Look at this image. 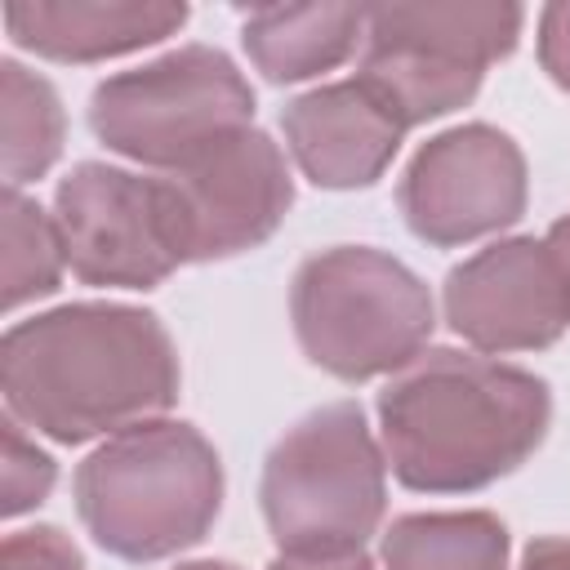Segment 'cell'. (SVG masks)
Returning a JSON list of instances; mask_svg holds the SVG:
<instances>
[{"instance_id":"6da1fadb","label":"cell","mask_w":570,"mask_h":570,"mask_svg":"<svg viewBox=\"0 0 570 570\" xmlns=\"http://www.w3.org/2000/svg\"><path fill=\"white\" fill-rule=\"evenodd\" d=\"M178 352L156 312L67 303L18 321L0 343L4 410L62 445L116 436L178 401Z\"/></svg>"},{"instance_id":"7a4b0ae2","label":"cell","mask_w":570,"mask_h":570,"mask_svg":"<svg viewBox=\"0 0 570 570\" xmlns=\"http://www.w3.org/2000/svg\"><path fill=\"white\" fill-rule=\"evenodd\" d=\"M539 374L459 347H428L379 392L392 476L419 494H468L517 472L548 436Z\"/></svg>"},{"instance_id":"3957f363","label":"cell","mask_w":570,"mask_h":570,"mask_svg":"<svg viewBox=\"0 0 570 570\" xmlns=\"http://www.w3.org/2000/svg\"><path fill=\"white\" fill-rule=\"evenodd\" d=\"M76 512L120 561H165L196 548L223 508L218 450L191 423L151 419L107 436L76 468Z\"/></svg>"},{"instance_id":"277c9868","label":"cell","mask_w":570,"mask_h":570,"mask_svg":"<svg viewBox=\"0 0 570 570\" xmlns=\"http://www.w3.org/2000/svg\"><path fill=\"white\" fill-rule=\"evenodd\" d=\"M289 321L316 370L365 383L428 352L436 307L428 285L387 249L334 245L303 258L294 272Z\"/></svg>"},{"instance_id":"5b68a950","label":"cell","mask_w":570,"mask_h":570,"mask_svg":"<svg viewBox=\"0 0 570 570\" xmlns=\"http://www.w3.org/2000/svg\"><path fill=\"white\" fill-rule=\"evenodd\" d=\"M258 503L281 552L365 548L387 512V454L365 410L334 401L298 419L267 450Z\"/></svg>"},{"instance_id":"8992f818","label":"cell","mask_w":570,"mask_h":570,"mask_svg":"<svg viewBox=\"0 0 570 570\" xmlns=\"http://www.w3.org/2000/svg\"><path fill=\"white\" fill-rule=\"evenodd\" d=\"M525 9L508 0H414L365 9L361 76L405 129L472 102L485 67L521 40Z\"/></svg>"},{"instance_id":"52a82bcc","label":"cell","mask_w":570,"mask_h":570,"mask_svg":"<svg viewBox=\"0 0 570 570\" xmlns=\"http://www.w3.org/2000/svg\"><path fill=\"white\" fill-rule=\"evenodd\" d=\"M94 138L151 169H178L205 147L254 129V89L214 45H183L107 76L89 98Z\"/></svg>"},{"instance_id":"ba28073f","label":"cell","mask_w":570,"mask_h":570,"mask_svg":"<svg viewBox=\"0 0 570 570\" xmlns=\"http://www.w3.org/2000/svg\"><path fill=\"white\" fill-rule=\"evenodd\" d=\"M53 223L76 281L151 289L183 267L174 205L160 178L80 160L53 191Z\"/></svg>"},{"instance_id":"9c48e42d","label":"cell","mask_w":570,"mask_h":570,"mask_svg":"<svg viewBox=\"0 0 570 570\" xmlns=\"http://www.w3.org/2000/svg\"><path fill=\"white\" fill-rule=\"evenodd\" d=\"M530 174L512 134L494 125H454L428 138L401 174L396 205L405 227L436 249H454L512 227L525 214Z\"/></svg>"},{"instance_id":"30bf717a","label":"cell","mask_w":570,"mask_h":570,"mask_svg":"<svg viewBox=\"0 0 570 570\" xmlns=\"http://www.w3.org/2000/svg\"><path fill=\"white\" fill-rule=\"evenodd\" d=\"M183 263H214L245 249H258L294 205V178L281 142L263 129H240L187 165L160 174Z\"/></svg>"},{"instance_id":"8fae6325","label":"cell","mask_w":570,"mask_h":570,"mask_svg":"<svg viewBox=\"0 0 570 570\" xmlns=\"http://www.w3.org/2000/svg\"><path fill=\"white\" fill-rule=\"evenodd\" d=\"M441 303L450 330L490 356L539 352L570 330V285L548 240L534 236L494 240L450 267Z\"/></svg>"},{"instance_id":"7c38bea8","label":"cell","mask_w":570,"mask_h":570,"mask_svg":"<svg viewBox=\"0 0 570 570\" xmlns=\"http://www.w3.org/2000/svg\"><path fill=\"white\" fill-rule=\"evenodd\" d=\"M281 129L303 178L330 191L379 183L405 138L401 116L365 80H338L298 94L285 102Z\"/></svg>"},{"instance_id":"4fadbf2b","label":"cell","mask_w":570,"mask_h":570,"mask_svg":"<svg viewBox=\"0 0 570 570\" xmlns=\"http://www.w3.org/2000/svg\"><path fill=\"white\" fill-rule=\"evenodd\" d=\"M187 13L183 0H9L4 31L49 62H102L160 45Z\"/></svg>"},{"instance_id":"5bb4252c","label":"cell","mask_w":570,"mask_h":570,"mask_svg":"<svg viewBox=\"0 0 570 570\" xmlns=\"http://www.w3.org/2000/svg\"><path fill=\"white\" fill-rule=\"evenodd\" d=\"M361 40L365 9L356 4H258L240 22V45L272 85L334 71Z\"/></svg>"},{"instance_id":"9a60e30c","label":"cell","mask_w":570,"mask_h":570,"mask_svg":"<svg viewBox=\"0 0 570 570\" xmlns=\"http://www.w3.org/2000/svg\"><path fill=\"white\" fill-rule=\"evenodd\" d=\"M508 525L494 512H410L383 530V570H508Z\"/></svg>"},{"instance_id":"2e32d148","label":"cell","mask_w":570,"mask_h":570,"mask_svg":"<svg viewBox=\"0 0 570 570\" xmlns=\"http://www.w3.org/2000/svg\"><path fill=\"white\" fill-rule=\"evenodd\" d=\"M0 116H4V183L22 187L45 178L67 142V116L58 89L27 71L18 58L0 62Z\"/></svg>"},{"instance_id":"e0dca14e","label":"cell","mask_w":570,"mask_h":570,"mask_svg":"<svg viewBox=\"0 0 570 570\" xmlns=\"http://www.w3.org/2000/svg\"><path fill=\"white\" fill-rule=\"evenodd\" d=\"M62 267L67 254L53 214H45L40 200L22 196L18 187H4V307L18 312L22 303L53 294Z\"/></svg>"},{"instance_id":"ac0fdd59","label":"cell","mask_w":570,"mask_h":570,"mask_svg":"<svg viewBox=\"0 0 570 570\" xmlns=\"http://www.w3.org/2000/svg\"><path fill=\"white\" fill-rule=\"evenodd\" d=\"M58 481V463L27 441L18 419H4V517H22L49 499Z\"/></svg>"},{"instance_id":"d6986e66","label":"cell","mask_w":570,"mask_h":570,"mask_svg":"<svg viewBox=\"0 0 570 570\" xmlns=\"http://www.w3.org/2000/svg\"><path fill=\"white\" fill-rule=\"evenodd\" d=\"M0 570H85V557L58 525H31L4 539Z\"/></svg>"},{"instance_id":"ffe728a7","label":"cell","mask_w":570,"mask_h":570,"mask_svg":"<svg viewBox=\"0 0 570 570\" xmlns=\"http://www.w3.org/2000/svg\"><path fill=\"white\" fill-rule=\"evenodd\" d=\"M539 62L570 94V0H557L539 13Z\"/></svg>"},{"instance_id":"44dd1931","label":"cell","mask_w":570,"mask_h":570,"mask_svg":"<svg viewBox=\"0 0 570 570\" xmlns=\"http://www.w3.org/2000/svg\"><path fill=\"white\" fill-rule=\"evenodd\" d=\"M267 570H374L365 548H343V552H276Z\"/></svg>"},{"instance_id":"7402d4cb","label":"cell","mask_w":570,"mask_h":570,"mask_svg":"<svg viewBox=\"0 0 570 570\" xmlns=\"http://www.w3.org/2000/svg\"><path fill=\"white\" fill-rule=\"evenodd\" d=\"M517 570H570V539H561V534L530 539Z\"/></svg>"},{"instance_id":"603a6c76","label":"cell","mask_w":570,"mask_h":570,"mask_svg":"<svg viewBox=\"0 0 570 570\" xmlns=\"http://www.w3.org/2000/svg\"><path fill=\"white\" fill-rule=\"evenodd\" d=\"M548 249L557 254V263H561V276H566V285H570V214H561L552 227H548Z\"/></svg>"},{"instance_id":"cb8c5ba5","label":"cell","mask_w":570,"mask_h":570,"mask_svg":"<svg viewBox=\"0 0 570 570\" xmlns=\"http://www.w3.org/2000/svg\"><path fill=\"white\" fill-rule=\"evenodd\" d=\"M174 570H240V566H236V561H214V557H209V561H183V566H174Z\"/></svg>"}]
</instances>
